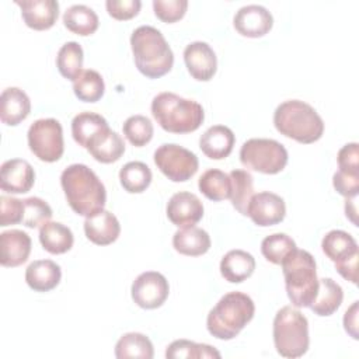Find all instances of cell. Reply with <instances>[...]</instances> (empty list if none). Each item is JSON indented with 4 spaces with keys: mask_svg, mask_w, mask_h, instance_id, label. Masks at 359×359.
<instances>
[{
    "mask_svg": "<svg viewBox=\"0 0 359 359\" xmlns=\"http://www.w3.org/2000/svg\"><path fill=\"white\" fill-rule=\"evenodd\" d=\"M69 206L80 216L101 212L107 202V191L97 174L86 164H72L60 175Z\"/></svg>",
    "mask_w": 359,
    "mask_h": 359,
    "instance_id": "6da1fadb",
    "label": "cell"
},
{
    "mask_svg": "<svg viewBox=\"0 0 359 359\" xmlns=\"http://www.w3.org/2000/svg\"><path fill=\"white\" fill-rule=\"evenodd\" d=\"M130 48L137 70L149 79L167 74L174 65V53L168 42L151 25H140L132 32Z\"/></svg>",
    "mask_w": 359,
    "mask_h": 359,
    "instance_id": "7a4b0ae2",
    "label": "cell"
},
{
    "mask_svg": "<svg viewBox=\"0 0 359 359\" xmlns=\"http://www.w3.org/2000/svg\"><path fill=\"white\" fill-rule=\"evenodd\" d=\"M255 304L252 299L243 292H230L220 297L216 306L209 311L206 328L217 339L229 341L252 320Z\"/></svg>",
    "mask_w": 359,
    "mask_h": 359,
    "instance_id": "3957f363",
    "label": "cell"
},
{
    "mask_svg": "<svg viewBox=\"0 0 359 359\" xmlns=\"http://www.w3.org/2000/svg\"><path fill=\"white\" fill-rule=\"evenodd\" d=\"M273 125L280 135L303 144L317 142L324 133V122L318 112L300 100L279 104L273 112Z\"/></svg>",
    "mask_w": 359,
    "mask_h": 359,
    "instance_id": "277c9868",
    "label": "cell"
},
{
    "mask_svg": "<svg viewBox=\"0 0 359 359\" xmlns=\"http://www.w3.org/2000/svg\"><path fill=\"white\" fill-rule=\"evenodd\" d=\"M151 114L157 123L170 133L194 132L205 119V112L199 102L170 91L160 93L153 98Z\"/></svg>",
    "mask_w": 359,
    "mask_h": 359,
    "instance_id": "5b68a950",
    "label": "cell"
},
{
    "mask_svg": "<svg viewBox=\"0 0 359 359\" xmlns=\"http://www.w3.org/2000/svg\"><path fill=\"white\" fill-rule=\"evenodd\" d=\"M280 265L286 293L292 304L297 309L310 307L318 290L314 257L306 250L296 248Z\"/></svg>",
    "mask_w": 359,
    "mask_h": 359,
    "instance_id": "8992f818",
    "label": "cell"
},
{
    "mask_svg": "<svg viewBox=\"0 0 359 359\" xmlns=\"http://www.w3.org/2000/svg\"><path fill=\"white\" fill-rule=\"evenodd\" d=\"M272 334L276 352L283 358H300L309 349V321L296 307L283 306L278 310Z\"/></svg>",
    "mask_w": 359,
    "mask_h": 359,
    "instance_id": "52a82bcc",
    "label": "cell"
},
{
    "mask_svg": "<svg viewBox=\"0 0 359 359\" xmlns=\"http://www.w3.org/2000/svg\"><path fill=\"white\" fill-rule=\"evenodd\" d=\"M287 150L273 139L252 137L243 143L240 149L241 164L262 174H278L287 164Z\"/></svg>",
    "mask_w": 359,
    "mask_h": 359,
    "instance_id": "ba28073f",
    "label": "cell"
},
{
    "mask_svg": "<svg viewBox=\"0 0 359 359\" xmlns=\"http://www.w3.org/2000/svg\"><path fill=\"white\" fill-rule=\"evenodd\" d=\"M29 150L45 163H55L63 156V129L57 119H36L27 133Z\"/></svg>",
    "mask_w": 359,
    "mask_h": 359,
    "instance_id": "9c48e42d",
    "label": "cell"
},
{
    "mask_svg": "<svg viewBox=\"0 0 359 359\" xmlns=\"http://www.w3.org/2000/svg\"><path fill=\"white\" fill-rule=\"evenodd\" d=\"M154 164L172 182L188 181L199 167L196 154L175 143L158 146L154 151Z\"/></svg>",
    "mask_w": 359,
    "mask_h": 359,
    "instance_id": "30bf717a",
    "label": "cell"
},
{
    "mask_svg": "<svg viewBox=\"0 0 359 359\" xmlns=\"http://www.w3.org/2000/svg\"><path fill=\"white\" fill-rule=\"evenodd\" d=\"M170 293L165 276L156 271L142 272L132 283L130 294L133 302L146 310H153L164 304Z\"/></svg>",
    "mask_w": 359,
    "mask_h": 359,
    "instance_id": "8fae6325",
    "label": "cell"
},
{
    "mask_svg": "<svg viewBox=\"0 0 359 359\" xmlns=\"http://www.w3.org/2000/svg\"><path fill=\"white\" fill-rule=\"evenodd\" d=\"M247 216L261 227L275 226L286 216L285 201L269 191L254 194L247 206Z\"/></svg>",
    "mask_w": 359,
    "mask_h": 359,
    "instance_id": "7c38bea8",
    "label": "cell"
},
{
    "mask_svg": "<svg viewBox=\"0 0 359 359\" xmlns=\"http://www.w3.org/2000/svg\"><path fill=\"white\" fill-rule=\"evenodd\" d=\"M165 212L168 220L177 227H191L203 217V203L195 194L181 191L170 198Z\"/></svg>",
    "mask_w": 359,
    "mask_h": 359,
    "instance_id": "4fadbf2b",
    "label": "cell"
},
{
    "mask_svg": "<svg viewBox=\"0 0 359 359\" xmlns=\"http://www.w3.org/2000/svg\"><path fill=\"white\" fill-rule=\"evenodd\" d=\"M184 62L198 81H209L217 70V57L212 46L202 41L191 42L184 49Z\"/></svg>",
    "mask_w": 359,
    "mask_h": 359,
    "instance_id": "5bb4252c",
    "label": "cell"
},
{
    "mask_svg": "<svg viewBox=\"0 0 359 359\" xmlns=\"http://www.w3.org/2000/svg\"><path fill=\"white\" fill-rule=\"evenodd\" d=\"M236 31L247 38H259L268 34L273 25L272 14L259 4H248L236 13L233 18Z\"/></svg>",
    "mask_w": 359,
    "mask_h": 359,
    "instance_id": "9a60e30c",
    "label": "cell"
},
{
    "mask_svg": "<svg viewBox=\"0 0 359 359\" xmlns=\"http://www.w3.org/2000/svg\"><path fill=\"white\" fill-rule=\"evenodd\" d=\"M35 182L32 165L22 158H10L1 164L0 187L8 194H25Z\"/></svg>",
    "mask_w": 359,
    "mask_h": 359,
    "instance_id": "2e32d148",
    "label": "cell"
},
{
    "mask_svg": "<svg viewBox=\"0 0 359 359\" xmlns=\"http://www.w3.org/2000/svg\"><path fill=\"white\" fill-rule=\"evenodd\" d=\"M21 8V17L27 27L45 31L55 25L59 15V3L56 0H15Z\"/></svg>",
    "mask_w": 359,
    "mask_h": 359,
    "instance_id": "e0dca14e",
    "label": "cell"
},
{
    "mask_svg": "<svg viewBox=\"0 0 359 359\" xmlns=\"http://www.w3.org/2000/svg\"><path fill=\"white\" fill-rule=\"evenodd\" d=\"M31 237L18 229H11L0 234V264L14 268L24 264L31 252Z\"/></svg>",
    "mask_w": 359,
    "mask_h": 359,
    "instance_id": "ac0fdd59",
    "label": "cell"
},
{
    "mask_svg": "<svg viewBox=\"0 0 359 359\" xmlns=\"http://www.w3.org/2000/svg\"><path fill=\"white\" fill-rule=\"evenodd\" d=\"M86 237L97 245H108L116 241L121 233V224L114 213L102 209L101 212L86 217Z\"/></svg>",
    "mask_w": 359,
    "mask_h": 359,
    "instance_id": "d6986e66",
    "label": "cell"
},
{
    "mask_svg": "<svg viewBox=\"0 0 359 359\" xmlns=\"http://www.w3.org/2000/svg\"><path fill=\"white\" fill-rule=\"evenodd\" d=\"M31 112V101L27 93L18 87L3 90L0 97V119L8 126L21 123Z\"/></svg>",
    "mask_w": 359,
    "mask_h": 359,
    "instance_id": "ffe728a7",
    "label": "cell"
},
{
    "mask_svg": "<svg viewBox=\"0 0 359 359\" xmlns=\"http://www.w3.org/2000/svg\"><path fill=\"white\" fill-rule=\"evenodd\" d=\"M236 136L233 130L224 125L210 126L199 139L202 153L212 160L226 158L234 147Z\"/></svg>",
    "mask_w": 359,
    "mask_h": 359,
    "instance_id": "44dd1931",
    "label": "cell"
},
{
    "mask_svg": "<svg viewBox=\"0 0 359 359\" xmlns=\"http://www.w3.org/2000/svg\"><path fill=\"white\" fill-rule=\"evenodd\" d=\"M60 278V266L52 259H36L25 269V282L35 292H49L55 289Z\"/></svg>",
    "mask_w": 359,
    "mask_h": 359,
    "instance_id": "7402d4cb",
    "label": "cell"
},
{
    "mask_svg": "<svg viewBox=\"0 0 359 359\" xmlns=\"http://www.w3.org/2000/svg\"><path fill=\"white\" fill-rule=\"evenodd\" d=\"M87 151L100 163H115L125 153V142L119 133L108 128L88 143Z\"/></svg>",
    "mask_w": 359,
    "mask_h": 359,
    "instance_id": "603a6c76",
    "label": "cell"
},
{
    "mask_svg": "<svg viewBox=\"0 0 359 359\" xmlns=\"http://www.w3.org/2000/svg\"><path fill=\"white\" fill-rule=\"evenodd\" d=\"M255 269V258L244 250H230L220 261V273L230 283H241Z\"/></svg>",
    "mask_w": 359,
    "mask_h": 359,
    "instance_id": "cb8c5ba5",
    "label": "cell"
},
{
    "mask_svg": "<svg viewBox=\"0 0 359 359\" xmlns=\"http://www.w3.org/2000/svg\"><path fill=\"white\" fill-rule=\"evenodd\" d=\"M210 237L208 231L196 226L182 227L172 236V245L177 252L188 257L203 255L210 248Z\"/></svg>",
    "mask_w": 359,
    "mask_h": 359,
    "instance_id": "d4e9b609",
    "label": "cell"
},
{
    "mask_svg": "<svg viewBox=\"0 0 359 359\" xmlns=\"http://www.w3.org/2000/svg\"><path fill=\"white\" fill-rule=\"evenodd\" d=\"M342 300V287L331 278H323L318 279V290L313 303L310 304V309L320 317H328L339 309Z\"/></svg>",
    "mask_w": 359,
    "mask_h": 359,
    "instance_id": "484cf974",
    "label": "cell"
},
{
    "mask_svg": "<svg viewBox=\"0 0 359 359\" xmlns=\"http://www.w3.org/2000/svg\"><path fill=\"white\" fill-rule=\"evenodd\" d=\"M39 241L49 254H65L74 243L72 230L59 222H46L39 227Z\"/></svg>",
    "mask_w": 359,
    "mask_h": 359,
    "instance_id": "4316f807",
    "label": "cell"
},
{
    "mask_svg": "<svg viewBox=\"0 0 359 359\" xmlns=\"http://www.w3.org/2000/svg\"><path fill=\"white\" fill-rule=\"evenodd\" d=\"M321 248L324 254L334 262H341L353 255L359 254L356 240L344 230L328 231L321 241Z\"/></svg>",
    "mask_w": 359,
    "mask_h": 359,
    "instance_id": "83f0119b",
    "label": "cell"
},
{
    "mask_svg": "<svg viewBox=\"0 0 359 359\" xmlns=\"http://www.w3.org/2000/svg\"><path fill=\"white\" fill-rule=\"evenodd\" d=\"M108 122L104 116L95 112L84 111L77 114L72 121V135L76 143L87 149L88 143L102 130L108 129Z\"/></svg>",
    "mask_w": 359,
    "mask_h": 359,
    "instance_id": "f1b7e54d",
    "label": "cell"
},
{
    "mask_svg": "<svg viewBox=\"0 0 359 359\" xmlns=\"http://www.w3.org/2000/svg\"><path fill=\"white\" fill-rule=\"evenodd\" d=\"M65 27L80 36L91 35L100 25L95 11L86 4H73L63 14Z\"/></svg>",
    "mask_w": 359,
    "mask_h": 359,
    "instance_id": "f546056e",
    "label": "cell"
},
{
    "mask_svg": "<svg viewBox=\"0 0 359 359\" xmlns=\"http://www.w3.org/2000/svg\"><path fill=\"white\" fill-rule=\"evenodd\" d=\"M115 356L118 359H151L154 356V348L149 337L144 334L126 332L118 339L115 345Z\"/></svg>",
    "mask_w": 359,
    "mask_h": 359,
    "instance_id": "4dcf8cb0",
    "label": "cell"
},
{
    "mask_svg": "<svg viewBox=\"0 0 359 359\" xmlns=\"http://www.w3.org/2000/svg\"><path fill=\"white\" fill-rule=\"evenodd\" d=\"M199 191L210 201L219 202L230 198L231 182L229 174L217 168L206 170L198 180Z\"/></svg>",
    "mask_w": 359,
    "mask_h": 359,
    "instance_id": "1f68e13d",
    "label": "cell"
},
{
    "mask_svg": "<svg viewBox=\"0 0 359 359\" xmlns=\"http://www.w3.org/2000/svg\"><path fill=\"white\" fill-rule=\"evenodd\" d=\"M73 91L80 101L97 102L104 95L105 83L97 70L84 69L73 80Z\"/></svg>",
    "mask_w": 359,
    "mask_h": 359,
    "instance_id": "d6a6232c",
    "label": "cell"
},
{
    "mask_svg": "<svg viewBox=\"0 0 359 359\" xmlns=\"http://www.w3.org/2000/svg\"><path fill=\"white\" fill-rule=\"evenodd\" d=\"M229 177L231 182L229 199L237 212L247 216V206L254 195V178L245 170H233L229 172Z\"/></svg>",
    "mask_w": 359,
    "mask_h": 359,
    "instance_id": "836d02e7",
    "label": "cell"
},
{
    "mask_svg": "<svg viewBox=\"0 0 359 359\" xmlns=\"http://www.w3.org/2000/svg\"><path fill=\"white\" fill-rule=\"evenodd\" d=\"M151 170L142 161H129L119 170V181L129 194H142L151 182Z\"/></svg>",
    "mask_w": 359,
    "mask_h": 359,
    "instance_id": "e575fe53",
    "label": "cell"
},
{
    "mask_svg": "<svg viewBox=\"0 0 359 359\" xmlns=\"http://www.w3.org/2000/svg\"><path fill=\"white\" fill-rule=\"evenodd\" d=\"M83 60L84 53L81 45L70 41L62 45V48L59 49L56 56V67L65 79L73 81L83 70Z\"/></svg>",
    "mask_w": 359,
    "mask_h": 359,
    "instance_id": "d590c367",
    "label": "cell"
},
{
    "mask_svg": "<svg viewBox=\"0 0 359 359\" xmlns=\"http://www.w3.org/2000/svg\"><path fill=\"white\" fill-rule=\"evenodd\" d=\"M220 352L208 345V344H198L189 339H175L172 341L165 351L167 359H181V358H192V359H201V358H220Z\"/></svg>",
    "mask_w": 359,
    "mask_h": 359,
    "instance_id": "8d00e7d4",
    "label": "cell"
},
{
    "mask_svg": "<svg viewBox=\"0 0 359 359\" xmlns=\"http://www.w3.org/2000/svg\"><path fill=\"white\" fill-rule=\"evenodd\" d=\"M296 248L294 240L285 233H273L266 236L261 243L262 255L275 265H280Z\"/></svg>",
    "mask_w": 359,
    "mask_h": 359,
    "instance_id": "74e56055",
    "label": "cell"
},
{
    "mask_svg": "<svg viewBox=\"0 0 359 359\" xmlns=\"http://www.w3.org/2000/svg\"><path fill=\"white\" fill-rule=\"evenodd\" d=\"M125 137L136 147L147 144L153 137V123L144 115H132L129 116L122 126Z\"/></svg>",
    "mask_w": 359,
    "mask_h": 359,
    "instance_id": "f35d334b",
    "label": "cell"
},
{
    "mask_svg": "<svg viewBox=\"0 0 359 359\" xmlns=\"http://www.w3.org/2000/svg\"><path fill=\"white\" fill-rule=\"evenodd\" d=\"M24 201V216H22V224L35 229L41 227L46 222L50 220L53 212L52 208L45 202L43 199L38 196H29L22 199Z\"/></svg>",
    "mask_w": 359,
    "mask_h": 359,
    "instance_id": "ab89813d",
    "label": "cell"
},
{
    "mask_svg": "<svg viewBox=\"0 0 359 359\" xmlns=\"http://www.w3.org/2000/svg\"><path fill=\"white\" fill-rule=\"evenodd\" d=\"M188 8L187 0H153V10L158 20L171 24L181 20Z\"/></svg>",
    "mask_w": 359,
    "mask_h": 359,
    "instance_id": "60d3db41",
    "label": "cell"
},
{
    "mask_svg": "<svg viewBox=\"0 0 359 359\" xmlns=\"http://www.w3.org/2000/svg\"><path fill=\"white\" fill-rule=\"evenodd\" d=\"M24 216V201L13 196H0V226L6 227L10 224L22 223Z\"/></svg>",
    "mask_w": 359,
    "mask_h": 359,
    "instance_id": "b9f144b4",
    "label": "cell"
},
{
    "mask_svg": "<svg viewBox=\"0 0 359 359\" xmlns=\"http://www.w3.org/2000/svg\"><path fill=\"white\" fill-rule=\"evenodd\" d=\"M105 7L108 14L112 18L125 21L139 14L142 1L140 0H107Z\"/></svg>",
    "mask_w": 359,
    "mask_h": 359,
    "instance_id": "7bdbcfd3",
    "label": "cell"
},
{
    "mask_svg": "<svg viewBox=\"0 0 359 359\" xmlns=\"http://www.w3.org/2000/svg\"><path fill=\"white\" fill-rule=\"evenodd\" d=\"M332 185L335 191L345 196V198H353L358 196L359 192V174L356 172H346L338 170L332 177Z\"/></svg>",
    "mask_w": 359,
    "mask_h": 359,
    "instance_id": "ee69618b",
    "label": "cell"
},
{
    "mask_svg": "<svg viewBox=\"0 0 359 359\" xmlns=\"http://www.w3.org/2000/svg\"><path fill=\"white\" fill-rule=\"evenodd\" d=\"M337 161L341 171L359 174V144L352 142L342 146L337 154Z\"/></svg>",
    "mask_w": 359,
    "mask_h": 359,
    "instance_id": "f6af8a7d",
    "label": "cell"
},
{
    "mask_svg": "<svg viewBox=\"0 0 359 359\" xmlns=\"http://www.w3.org/2000/svg\"><path fill=\"white\" fill-rule=\"evenodd\" d=\"M358 258L359 254L335 264V269L338 271V273L352 283H358Z\"/></svg>",
    "mask_w": 359,
    "mask_h": 359,
    "instance_id": "bcb514c9",
    "label": "cell"
},
{
    "mask_svg": "<svg viewBox=\"0 0 359 359\" xmlns=\"http://www.w3.org/2000/svg\"><path fill=\"white\" fill-rule=\"evenodd\" d=\"M358 306H359V302H353L352 306L345 311V316H344V328L349 334V337H352L353 339L359 338V334H358Z\"/></svg>",
    "mask_w": 359,
    "mask_h": 359,
    "instance_id": "7dc6e473",
    "label": "cell"
},
{
    "mask_svg": "<svg viewBox=\"0 0 359 359\" xmlns=\"http://www.w3.org/2000/svg\"><path fill=\"white\" fill-rule=\"evenodd\" d=\"M345 215L346 217L355 224L358 226V209H356V196L353 198H346V202H345Z\"/></svg>",
    "mask_w": 359,
    "mask_h": 359,
    "instance_id": "c3c4849f",
    "label": "cell"
}]
</instances>
